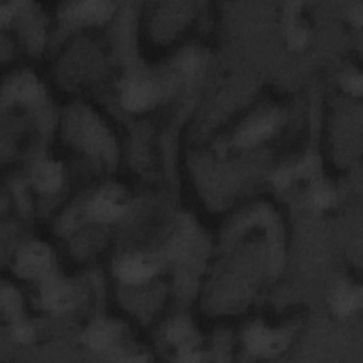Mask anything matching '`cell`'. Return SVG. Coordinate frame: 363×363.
Listing matches in <instances>:
<instances>
[{"instance_id": "obj_1", "label": "cell", "mask_w": 363, "mask_h": 363, "mask_svg": "<svg viewBox=\"0 0 363 363\" xmlns=\"http://www.w3.org/2000/svg\"><path fill=\"white\" fill-rule=\"evenodd\" d=\"M51 264V255L47 247L41 244H30L23 248L17 257L16 269L21 277L35 278L48 271Z\"/></svg>"}, {"instance_id": "obj_2", "label": "cell", "mask_w": 363, "mask_h": 363, "mask_svg": "<svg viewBox=\"0 0 363 363\" xmlns=\"http://www.w3.org/2000/svg\"><path fill=\"white\" fill-rule=\"evenodd\" d=\"M155 274L153 264L139 255L129 257L121 262L118 267V275L122 282L130 284V285H139L150 279V277Z\"/></svg>"}, {"instance_id": "obj_3", "label": "cell", "mask_w": 363, "mask_h": 363, "mask_svg": "<svg viewBox=\"0 0 363 363\" xmlns=\"http://www.w3.org/2000/svg\"><path fill=\"white\" fill-rule=\"evenodd\" d=\"M153 98V91L149 84L143 81H132L122 91V106L130 112L145 109Z\"/></svg>"}, {"instance_id": "obj_4", "label": "cell", "mask_w": 363, "mask_h": 363, "mask_svg": "<svg viewBox=\"0 0 363 363\" xmlns=\"http://www.w3.org/2000/svg\"><path fill=\"white\" fill-rule=\"evenodd\" d=\"M123 211L122 200L113 193H99L89 206L91 216L98 221H112Z\"/></svg>"}, {"instance_id": "obj_5", "label": "cell", "mask_w": 363, "mask_h": 363, "mask_svg": "<svg viewBox=\"0 0 363 363\" xmlns=\"http://www.w3.org/2000/svg\"><path fill=\"white\" fill-rule=\"evenodd\" d=\"M33 180L38 190L45 193H52L60 189L62 183L61 164L57 162H43L33 172Z\"/></svg>"}, {"instance_id": "obj_6", "label": "cell", "mask_w": 363, "mask_h": 363, "mask_svg": "<svg viewBox=\"0 0 363 363\" xmlns=\"http://www.w3.org/2000/svg\"><path fill=\"white\" fill-rule=\"evenodd\" d=\"M72 302L71 289L58 281L48 282L43 289V303L47 309L61 312L69 308Z\"/></svg>"}, {"instance_id": "obj_7", "label": "cell", "mask_w": 363, "mask_h": 363, "mask_svg": "<svg viewBox=\"0 0 363 363\" xmlns=\"http://www.w3.org/2000/svg\"><path fill=\"white\" fill-rule=\"evenodd\" d=\"M247 349L252 353H269L279 347V339L264 326H254L245 333Z\"/></svg>"}, {"instance_id": "obj_8", "label": "cell", "mask_w": 363, "mask_h": 363, "mask_svg": "<svg viewBox=\"0 0 363 363\" xmlns=\"http://www.w3.org/2000/svg\"><path fill=\"white\" fill-rule=\"evenodd\" d=\"M111 6L105 1H82L72 7L71 17L77 21L95 23L105 20L109 16Z\"/></svg>"}, {"instance_id": "obj_9", "label": "cell", "mask_w": 363, "mask_h": 363, "mask_svg": "<svg viewBox=\"0 0 363 363\" xmlns=\"http://www.w3.org/2000/svg\"><path fill=\"white\" fill-rule=\"evenodd\" d=\"M275 129L274 118H261L251 125H248L240 135L238 143L242 146H251L258 143L259 140L267 139Z\"/></svg>"}, {"instance_id": "obj_10", "label": "cell", "mask_w": 363, "mask_h": 363, "mask_svg": "<svg viewBox=\"0 0 363 363\" xmlns=\"http://www.w3.org/2000/svg\"><path fill=\"white\" fill-rule=\"evenodd\" d=\"M360 299H362L360 289H354L350 286H342L335 294L333 309L336 311L337 315H342V316L349 315L359 308Z\"/></svg>"}, {"instance_id": "obj_11", "label": "cell", "mask_w": 363, "mask_h": 363, "mask_svg": "<svg viewBox=\"0 0 363 363\" xmlns=\"http://www.w3.org/2000/svg\"><path fill=\"white\" fill-rule=\"evenodd\" d=\"M115 339V329L108 323H98L88 329L85 333V343L95 349L104 350L113 343Z\"/></svg>"}, {"instance_id": "obj_12", "label": "cell", "mask_w": 363, "mask_h": 363, "mask_svg": "<svg viewBox=\"0 0 363 363\" xmlns=\"http://www.w3.org/2000/svg\"><path fill=\"white\" fill-rule=\"evenodd\" d=\"M11 92L16 98L20 101H33L37 98L40 88L33 75H21L18 77L13 85H11Z\"/></svg>"}, {"instance_id": "obj_13", "label": "cell", "mask_w": 363, "mask_h": 363, "mask_svg": "<svg viewBox=\"0 0 363 363\" xmlns=\"http://www.w3.org/2000/svg\"><path fill=\"white\" fill-rule=\"evenodd\" d=\"M335 201V194L329 187H318L313 191V203L319 207V208H329Z\"/></svg>"}, {"instance_id": "obj_14", "label": "cell", "mask_w": 363, "mask_h": 363, "mask_svg": "<svg viewBox=\"0 0 363 363\" xmlns=\"http://www.w3.org/2000/svg\"><path fill=\"white\" fill-rule=\"evenodd\" d=\"M169 339L174 343H180L183 342L187 336H189V326L183 322V320H177L174 322L170 328H169V333H167Z\"/></svg>"}, {"instance_id": "obj_15", "label": "cell", "mask_w": 363, "mask_h": 363, "mask_svg": "<svg viewBox=\"0 0 363 363\" xmlns=\"http://www.w3.org/2000/svg\"><path fill=\"white\" fill-rule=\"evenodd\" d=\"M345 88L347 89V92H350L353 95H360L362 94V88H363L362 75L356 74V75L347 77L346 81H345Z\"/></svg>"}, {"instance_id": "obj_16", "label": "cell", "mask_w": 363, "mask_h": 363, "mask_svg": "<svg viewBox=\"0 0 363 363\" xmlns=\"http://www.w3.org/2000/svg\"><path fill=\"white\" fill-rule=\"evenodd\" d=\"M14 336L17 337V340H18V342H24V343H27V342H30V340L33 339L34 332H33V328H31V326L21 323V325H18V326L16 328Z\"/></svg>"}, {"instance_id": "obj_17", "label": "cell", "mask_w": 363, "mask_h": 363, "mask_svg": "<svg viewBox=\"0 0 363 363\" xmlns=\"http://www.w3.org/2000/svg\"><path fill=\"white\" fill-rule=\"evenodd\" d=\"M306 41V33L303 30H295L289 34V43L292 47H302Z\"/></svg>"}, {"instance_id": "obj_18", "label": "cell", "mask_w": 363, "mask_h": 363, "mask_svg": "<svg viewBox=\"0 0 363 363\" xmlns=\"http://www.w3.org/2000/svg\"><path fill=\"white\" fill-rule=\"evenodd\" d=\"M289 182H291V172H289V170L282 169V170H279V172L277 173V176H275V184H277L278 187H286V186L289 184Z\"/></svg>"}, {"instance_id": "obj_19", "label": "cell", "mask_w": 363, "mask_h": 363, "mask_svg": "<svg viewBox=\"0 0 363 363\" xmlns=\"http://www.w3.org/2000/svg\"><path fill=\"white\" fill-rule=\"evenodd\" d=\"M11 4H1L0 7V16H1V20H7L9 16H11Z\"/></svg>"}]
</instances>
